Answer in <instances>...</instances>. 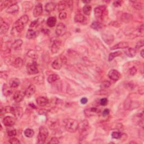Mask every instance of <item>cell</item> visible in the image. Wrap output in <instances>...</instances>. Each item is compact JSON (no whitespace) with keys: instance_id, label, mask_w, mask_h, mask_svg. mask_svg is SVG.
<instances>
[{"instance_id":"obj_1","label":"cell","mask_w":144,"mask_h":144,"mask_svg":"<svg viewBox=\"0 0 144 144\" xmlns=\"http://www.w3.org/2000/svg\"><path fill=\"white\" fill-rule=\"evenodd\" d=\"M79 124L74 119H68L65 120V127L68 132L73 133L78 129Z\"/></svg>"},{"instance_id":"obj_2","label":"cell","mask_w":144,"mask_h":144,"mask_svg":"<svg viewBox=\"0 0 144 144\" xmlns=\"http://www.w3.org/2000/svg\"><path fill=\"white\" fill-rule=\"evenodd\" d=\"M49 135V131L45 126H41L39 129L38 136V143H43L45 142Z\"/></svg>"},{"instance_id":"obj_3","label":"cell","mask_w":144,"mask_h":144,"mask_svg":"<svg viewBox=\"0 0 144 144\" xmlns=\"http://www.w3.org/2000/svg\"><path fill=\"white\" fill-rule=\"evenodd\" d=\"M106 11V7L104 6H100L96 7L94 10V15L97 20H103L104 19Z\"/></svg>"},{"instance_id":"obj_4","label":"cell","mask_w":144,"mask_h":144,"mask_svg":"<svg viewBox=\"0 0 144 144\" xmlns=\"http://www.w3.org/2000/svg\"><path fill=\"white\" fill-rule=\"evenodd\" d=\"M27 69L28 74L30 75H35L37 74L38 73V69L37 65L35 62H33V63L29 64L27 67Z\"/></svg>"},{"instance_id":"obj_5","label":"cell","mask_w":144,"mask_h":144,"mask_svg":"<svg viewBox=\"0 0 144 144\" xmlns=\"http://www.w3.org/2000/svg\"><path fill=\"white\" fill-rule=\"evenodd\" d=\"M28 21H29V17H28V16L26 15H23L20 17V18L15 23L14 26L24 27L25 25L28 23Z\"/></svg>"},{"instance_id":"obj_6","label":"cell","mask_w":144,"mask_h":144,"mask_svg":"<svg viewBox=\"0 0 144 144\" xmlns=\"http://www.w3.org/2000/svg\"><path fill=\"white\" fill-rule=\"evenodd\" d=\"M67 32L66 26L63 23H59L56 28V34L59 36L64 35Z\"/></svg>"},{"instance_id":"obj_7","label":"cell","mask_w":144,"mask_h":144,"mask_svg":"<svg viewBox=\"0 0 144 144\" xmlns=\"http://www.w3.org/2000/svg\"><path fill=\"white\" fill-rule=\"evenodd\" d=\"M108 77L110 80L114 81H117L119 80L120 74L119 72L115 69H112L109 71L108 73Z\"/></svg>"},{"instance_id":"obj_8","label":"cell","mask_w":144,"mask_h":144,"mask_svg":"<svg viewBox=\"0 0 144 144\" xmlns=\"http://www.w3.org/2000/svg\"><path fill=\"white\" fill-rule=\"evenodd\" d=\"M15 118H14L12 117H6L4 118V119H3V123H4V125L5 126L8 127H10L14 126L15 125Z\"/></svg>"},{"instance_id":"obj_9","label":"cell","mask_w":144,"mask_h":144,"mask_svg":"<svg viewBox=\"0 0 144 144\" xmlns=\"http://www.w3.org/2000/svg\"><path fill=\"white\" fill-rule=\"evenodd\" d=\"M25 92L19 91H17L15 93V94L14 95V100L16 103H20L23 100L24 98L25 97Z\"/></svg>"},{"instance_id":"obj_10","label":"cell","mask_w":144,"mask_h":144,"mask_svg":"<svg viewBox=\"0 0 144 144\" xmlns=\"http://www.w3.org/2000/svg\"><path fill=\"white\" fill-rule=\"evenodd\" d=\"M61 42L60 40H57L56 39L53 42L52 45L51 46V52L52 53H57L59 51L60 48L61 47Z\"/></svg>"},{"instance_id":"obj_11","label":"cell","mask_w":144,"mask_h":144,"mask_svg":"<svg viewBox=\"0 0 144 144\" xmlns=\"http://www.w3.org/2000/svg\"><path fill=\"white\" fill-rule=\"evenodd\" d=\"M23 114V110L21 107H16L13 108V114L17 119H20L21 118Z\"/></svg>"},{"instance_id":"obj_12","label":"cell","mask_w":144,"mask_h":144,"mask_svg":"<svg viewBox=\"0 0 144 144\" xmlns=\"http://www.w3.org/2000/svg\"><path fill=\"white\" fill-rule=\"evenodd\" d=\"M37 104H38L39 106H45L49 104V99L47 98L43 97V96H40L38 97L37 98Z\"/></svg>"},{"instance_id":"obj_13","label":"cell","mask_w":144,"mask_h":144,"mask_svg":"<svg viewBox=\"0 0 144 144\" xmlns=\"http://www.w3.org/2000/svg\"><path fill=\"white\" fill-rule=\"evenodd\" d=\"M35 92H36L35 86L33 85V84H30V85L27 88V90H25V96H27V97H30L35 94Z\"/></svg>"},{"instance_id":"obj_14","label":"cell","mask_w":144,"mask_h":144,"mask_svg":"<svg viewBox=\"0 0 144 144\" xmlns=\"http://www.w3.org/2000/svg\"><path fill=\"white\" fill-rule=\"evenodd\" d=\"M63 60L62 59H56V60L53 61V63H52V67L54 69L59 70L61 68L62 65H63Z\"/></svg>"},{"instance_id":"obj_15","label":"cell","mask_w":144,"mask_h":144,"mask_svg":"<svg viewBox=\"0 0 144 144\" xmlns=\"http://www.w3.org/2000/svg\"><path fill=\"white\" fill-rule=\"evenodd\" d=\"M19 11V6L16 4H13L10 5L7 9L6 10V13L10 14H14L18 12Z\"/></svg>"},{"instance_id":"obj_16","label":"cell","mask_w":144,"mask_h":144,"mask_svg":"<svg viewBox=\"0 0 144 144\" xmlns=\"http://www.w3.org/2000/svg\"><path fill=\"white\" fill-rule=\"evenodd\" d=\"M129 46L128 43L127 42H121L119 43H117V45H114V46L111 47V50H117V49H126Z\"/></svg>"},{"instance_id":"obj_17","label":"cell","mask_w":144,"mask_h":144,"mask_svg":"<svg viewBox=\"0 0 144 144\" xmlns=\"http://www.w3.org/2000/svg\"><path fill=\"white\" fill-rule=\"evenodd\" d=\"M88 127V122L87 120H83V121L79 124L78 129H80L81 132H84L87 131Z\"/></svg>"},{"instance_id":"obj_18","label":"cell","mask_w":144,"mask_h":144,"mask_svg":"<svg viewBox=\"0 0 144 144\" xmlns=\"http://www.w3.org/2000/svg\"><path fill=\"white\" fill-rule=\"evenodd\" d=\"M42 11H43V8H42V4H38L37 5H36L35 9L33 10V16L36 17V18L40 16L42 13Z\"/></svg>"},{"instance_id":"obj_19","label":"cell","mask_w":144,"mask_h":144,"mask_svg":"<svg viewBox=\"0 0 144 144\" xmlns=\"http://www.w3.org/2000/svg\"><path fill=\"white\" fill-rule=\"evenodd\" d=\"M20 84V81L18 78H14L11 79L9 82V86L13 88H17Z\"/></svg>"},{"instance_id":"obj_20","label":"cell","mask_w":144,"mask_h":144,"mask_svg":"<svg viewBox=\"0 0 144 144\" xmlns=\"http://www.w3.org/2000/svg\"><path fill=\"white\" fill-rule=\"evenodd\" d=\"M13 66L15 68H20L23 65V60L20 58H16L14 60L12 63Z\"/></svg>"},{"instance_id":"obj_21","label":"cell","mask_w":144,"mask_h":144,"mask_svg":"<svg viewBox=\"0 0 144 144\" xmlns=\"http://www.w3.org/2000/svg\"><path fill=\"white\" fill-rule=\"evenodd\" d=\"M103 38L107 44H110L114 41V36L110 34H104Z\"/></svg>"},{"instance_id":"obj_22","label":"cell","mask_w":144,"mask_h":144,"mask_svg":"<svg viewBox=\"0 0 144 144\" xmlns=\"http://www.w3.org/2000/svg\"><path fill=\"white\" fill-rule=\"evenodd\" d=\"M24 27L21 26H13L12 30H11V34L13 36H17L20 33L21 31L23 30Z\"/></svg>"},{"instance_id":"obj_23","label":"cell","mask_w":144,"mask_h":144,"mask_svg":"<svg viewBox=\"0 0 144 144\" xmlns=\"http://www.w3.org/2000/svg\"><path fill=\"white\" fill-rule=\"evenodd\" d=\"M55 7L56 5L55 3L50 2L47 3L46 6H45V10H46L47 13H51L55 9Z\"/></svg>"},{"instance_id":"obj_24","label":"cell","mask_w":144,"mask_h":144,"mask_svg":"<svg viewBox=\"0 0 144 144\" xmlns=\"http://www.w3.org/2000/svg\"><path fill=\"white\" fill-rule=\"evenodd\" d=\"M22 6L25 11H29L32 8L33 4L30 1H25L23 3Z\"/></svg>"},{"instance_id":"obj_25","label":"cell","mask_w":144,"mask_h":144,"mask_svg":"<svg viewBox=\"0 0 144 144\" xmlns=\"http://www.w3.org/2000/svg\"><path fill=\"white\" fill-rule=\"evenodd\" d=\"M38 33L37 32L32 29H29L28 30L27 33V38L29 39H34L38 36Z\"/></svg>"},{"instance_id":"obj_26","label":"cell","mask_w":144,"mask_h":144,"mask_svg":"<svg viewBox=\"0 0 144 144\" xmlns=\"http://www.w3.org/2000/svg\"><path fill=\"white\" fill-rule=\"evenodd\" d=\"M132 19V16L128 13H123L121 16V20L125 23H129Z\"/></svg>"},{"instance_id":"obj_27","label":"cell","mask_w":144,"mask_h":144,"mask_svg":"<svg viewBox=\"0 0 144 144\" xmlns=\"http://www.w3.org/2000/svg\"><path fill=\"white\" fill-rule=\"evenodd\" d=\"M136 50L133 49V48H128L125 51V53L127 56H128V57L132 58L136 55Z\"/></svg>"},{"instance_id":"obj_28","label":"cell","mask_w":144,"mask_h":144,"mask_svg":"<svg viewBox=\"0 0 144 144\" xmlns=\"http://www.w3.org/2000/svg\"><path fill=\"white\" fill-rule=\"evenodd\" d=\"M8 29H9V25L7 23H2L1 24V28H0V32L1 34H5L6 33Z\"/></svg>"},{"instance_id":"obj_29","label":"cell","mask_w":144,"mask_h":144,"mask_svg":"<svg viewBox=\"0 0 144 144\" xmlns=\"http://www.w3.org/2000/svg\"><path fill=\"white\" fill-rule=\"evenodd\" d=\"M13 88H11L10 86H7L6 84H4V87H3V93L4 94L7 96H9L11 95V93H12V89Z\"/></svg>"},{"instance_id":"obj_30","label":"cell","mask_w":144,"mask_h":144,"mask_svg":"<svg viewBox=\"0 0 144 144\" xmlns=\"http://www.w3.org/2000/svg\"><path fill=\"white\" fill-rule=\"evenodd\" d=\"M56 23V19L55 17L51 16L47 19V24L50 27H53Z\"/></svg>"},{"instance_id":"obj_31","label":"cell","mask_w":144,"mask_h":144,"mask_svg":"<svg viewBox=\"0 0 144 144\" xmlns=\"http://www.w3.org/2000/svg\"><path fill=\"white\" fill-rule=\"evenodd\" d=\"M68 6L67 1H60L58 4V11L60 12H62Z\"/></svg>"},{"instance_id":"obj_32","label":"cell","mask_w":144,"mask_h":144,"mask_svg":"<svg viewBox=\"0 0 144 144\" xmlns=\"http://www.w3.org/2000/svg\"><path fill=\"white\" fill-rule=\"evenodd\" d=\"M59 80V76L56 74H52L50 75L47 78V81L50 83L55 82V81H58Z\"/></svg>"},{"instance_id":"obj_33","label":"cell","mask_w":144,"mask_h":144,"mask_svg":"<svg viewBox=\"0 0 144 144\" xmlns=\"http://www.w3.org/2000/svg\"><path fill=\"white\" fill-rule=\"evenodd\" d=\"M23 41L21 39H17L12 44V48L14 50H18L21 47Z\"/></svg>"},{"instance_id":"obj_34","label":"cell","mask_w":144,"mask_h":144,"mask_svg":"<svg viewBox=\"0 0 144 144\" xmlns=\"http://www.w3.org/2000/svg\"><path fill=\"white\" fill-rule=\"evenodd\" d=\"M91 28L95 30H99L103 28V25L102 23L98 21H94L91 24Z\"/></svg>"},{"instance_id":"obj_35","label":"cell","mask_w":144,"mask_h":144,"mask_svg":"<svg viewBox=\"0 0 144 144\" xmlns=\"http://www.w3.org/2000/svg\"><path fill=\"white\" fill-rule=\"evenodd\" d=\"M27 55L29 56V58H32L33 59H37L38 57V53H37V52L35 51V50H29V51H28L27 53Z\"/></svg>"},{"instance_id":"obj_36","label":"cell","mask_w":144,"mask_h":144,"mask_svg":"<svg viewBox=\"0 0 144 144\" xmlns=\"http://www.w3.org/2000/svg\"><path fill=\"white\" fill-rule=\"evenodd\" d=\"M91 10H92V7L91 6L89 5H84L83 8V13L86 15H90V14H91Z\"/></svg>"},{"instance_id":"obj_37","label":"cell","mask_w":144,"mask_h":144,"mask_svg":"<svg viewBox=\"0 0 144 144\" xmlns=\"http://www.w3.org/2000/svg\"><path fill=\"white\" fill-rule=\"evenodd\" d=\"M121 54H122V52L119 51H117V52L110 53L109 56V61H111L112 60H113L115 58L121 55Z\"/></svg>"},{"instance_id":"obj_38","label":"cell","mask_w":144,"mask_h":144,"mask_svg":"<svg viewBox=\"0 0 144 144\" xmlns=\"http://www.w3.org/2000/svg\"><path fill=\"white\" fill-rule=\"evenodd\" d=\"M84 16L82 14H76L74 17V21L77 23H82L84 21Z\"/></svg>"},{"instance_id":"obj_39","label":"cell","mask_w":144,"mask_h":144,"mask_svg":"<svg viewBox=\"0 0 144 144\" xmlns=\"http://www.w3.org/2000/svg\"><path fill=\"white\" fill-rule=\"evenodd\" d=\"M34 134H35V132L32 129L27 128L24 131V135L27 137H32L34 136Z\"/></svg>"},{"instance_id":"obj_40","label":"cell","mask_w":144,"mask_h":144,"mask_svg":"<svg viewBox=\"0 0 144 144\" xmlns=\"http://www.w3.org/2000/svg\"><path fill=\"white\" fill-rule=\"evenodd\" d=\"M59 125V123L58 122V120H53V121H50L49 122V127L51 129H56L58 127Z\"/></svg>"},{"instance_id":"obj_41","label":"cell","mask_w":144,"mask_h":144,"mask_svg":"<svg viewBox=\"0 0 144 144\" xmlns=\"http://www.w3.org/2000/svg\"><path fill=\"white\" fill-rule=\"evenodd\" d=\"M12 2H13V1H2L1 3V11H2L8 5H12L11 4V3Z\"/></svg>"},{"instance_id":"obj_42","label":"cell","mask_w":144,"mask_h":144,"mask_svg":"<svg viewBox=\"0 0 144 144\" xmlns=\"http://www.w3.org/2000/svg\"><path fill=\"white\" fill-rule=\"evenodd\" d=\"M7 134L8 136H14L16 135V131L15 129L10 128L7 129Z\"/></svg>"},{"instance_id":"obj_43","label":"cell","mask_w":144,"mask_h":144,"mask_svg":"<svg viewBox=\"0 0 144 144\" xmlns=\"http://www.w3.org/2000/svg\"><path fill=\"white\" fill-rule=\"evenodd\" d=\"M112 136L113 139H119L122 137V134L120 132H113L112 134Z\"/></svg>"},{"instance_id":"obj_44","label":"cell","mask_w":144,"mask_h":144,"mask_svg":"<svg viewBox=\"0 0 144 144\" xmlns=\"http://www.w3.org/2000/svg\"><path fill=\"white\" fill-rule=\"evenodd\" d=\"M110 85H111L109 81H106L103 82L101 84L100 87H101V88H102V89H105V88H108V87L110 86Z\"/></svg>"},{"instance_id":"obj_45","label":"cell","mask_w":144,"mask_h":144,"mask_svg":"<svg viewBox=\"0 0 144 144\" xmlns=\"http://www.w3.org/2000/svg\"><path fill=\"white\" fill-rule=\"evenodd\" d=\"M128 73L131 75H135L137 73V69L135 67H132L129 70Z\"/></svg>"},{"instance_id":"obj_46","label":"cell","mask_w":144,"mask_h":144,"mask_svg":"<svg viewBox=\"0 0 144 144\" xmlns=\"http://www.w3.org/2000/svg\"><path fill=\"white\" fill-rule=\"evenodd\" d=\"M9 142L10 143H12V144L20 143V141L18 139H16V138H12V139H11L9 140Z\"/></svg>"},{"instance_id":"obj_47","label":"cell","mask_w":144,"mask_h":144,"mask_svg":"<svg viewBox=\"0 0 144 144\" xmlns=\"http://www.w3.org/2000/svg\"><path fill=\"white\" fill-rule=\"evenodd\" d=\"M108 99L106 98H101L100 101V104L102 106H106L108 104Z\"/></svg>"},{"instance_id":"obj_48","label":"cell","mask_w":144,"mask_h":144,"mask_svg":"<svg viewBox=\"0 0 144 144\" xmlns=\"http://www.w3.org/2000/svg\"><path fill=\"white\" fill-rule=\"evenodd\" d=\"M39 24L40 23H39V20H37L33 21L32 23L30 24V28H36V27H37Z\"/></svg>"},{"instance_id":"obj_49","label":"cell","mask_w":144,"mask_h":144,"mask_svg":"<svg viewBox=\"0 0 144 144\" xmlns=\"http://www.w3.org/2000/svg\"><path fill=\"white\" fill-rule=\"evenodd\" d=\"M67 16V13L65 12H64V11H62V12H60V13L59 14V18L61 20H63V19H65Z\"/></svg>"},{"instance_id":"obj_50","label":"cell","mask_w":144,"mask_h":144,"mask_svg":"<svg viewBox=\"0 0 144 144\" xmlns=\"http://www.w3.org/2000/svg\"><path fill=\"white\" fill-rule=\"evenodd\" d=\"M143 41H139L138 43H137L136 46V49L137 50H139L140 49L141 47H142L143 46Z\"/></svg>"},{"instance_id":"obj_51","label":"cell","mask_w":144,"mask_h":144,"mask_svg":"<svg viewBox=\"0 0 144 144\" xmlns=\"http://www.w3.org/2000/svg\"><path fill=\"white\" fill-rule=\"evenodd\" d=\"M59 141L58 139V138L56 137H52L51 139L50 140V141H49V143H59Z\"/></svg>"},{"instance_id":"obj_52","label":"cell","mask_w":144,"mask_h":144,"mask_svg":"<svg viewBox=\"0 0 144 144\" xmlns=\"http://www.w3.org/2000/svg\"><path fill=\"white\" fill-rule=\"evenodd\" d=\"M126 87H127V88H128L129 90H133L134 88L135 87L134 85L132 83H127L126 84Z\"/></svg>"},{"instance_id":"obj_53","label":"cell","mask_w":144,"mask_h":144,"mask_svg":"<svg viewBox=\"0 0 144 144\" xmlns=\"http://www.w3.org/2000/svg\"><path fill=\"white\" fill-rule=\"evenodd\" d=\"M87 102H88V99H87L86 97H83L81 98V104H82L84 105V104H86Z\"/></svg>"},{"instance_id":"obj_54","label":"cell","mask_w":144,"mask_h":144,"mask_svg":"<svg viewBox=\"0 0 144 144\" xmlns=\"http://www.w3.org/2000/svg\"><path fill=\"white\" fill-rule=\"evenodd\" d=\"M109 114V110L108 109H106L104 110L103 112V115L104 117L107 116V115H108Z\"/></svg>"},{"instance_id":"obj_55","label":"cell","mask_w":144,"mask_h":144,"mask_svg":"<svg viewBox=\"0 0 144 144\" xmlns=\"http://www.w3.org/2000/svg\"><path fill=\"white\" fill-rule=\"evenodd\" d=\"M113 5L115 7H119L120 6H121V1H116L114 2Z\"/></svg>"},{"instance_id":"obj_56","label":"cell","mask_w":144,"mask_h":144,"mask_svg":"<svg viewBox=\"0 0 144 144\" xmlns=\"http://www.w3.org/2000/svg\"><path fill=\"white\" fill-rule=\"evenodd\" d=\"M143 52H144V51H143V50H142L141 51V53H140V55H141V56H142V58H144Z\"/></svg>"},{"instance_id":"obj_57","label":"cell","mask_w":144,"mask_h":144,"mask_svg":"<svg viewBox=\"0 0 144 144\" xmlns=\"http://www.w3.org/2000/svg\"><path fill=\"white\" fill-rule=\"evenodd\" d=\"M29 105H30V106L31 107H33V109H36V108H36V106H35V105H34V104H30Z\"/></svg>"}]
</instances>
